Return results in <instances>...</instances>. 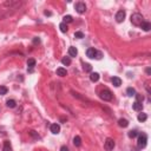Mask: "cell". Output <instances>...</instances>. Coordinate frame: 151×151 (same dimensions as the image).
Segmentation results:
<instances>
[{"instance_id": "obj_1", "label": "cell", "mask_w": 151, "mask_h": 151, "mask_svg": "<svg viewBox=\"0 0 151 151\" xmlns=\"http://www.w3.org/2000/svg\"><path fill=\"white\" fill-rule=\"evenodd\" d=\"M131 22L135 26H141L144 22V18H143V15L141 13H133L131 15Z\"/></svg>"}, {"instance_id": "obj_2", "label": "cell", "mask_w": 151, "mask_h": 151, "mask_svg": "<svg viewBox=\"0 0 151 151\" xmlns=\"http://www.w3.org/2000/svg\"><path fill=\"white\" fill-rule=\"evenodd\" d=\"M99 97L102 98L103 100H105V102H110V100H112V97H113V94H112V92L110 91V90L107 89H104L100 91V93H99Z\"/></svg>"}, {"instance_id": "obj_3", "label": "cell", "mask_w": 151, "mask_h": 151, "mask_svg": "<svg viewBox=\"0 0 151 151\" xmlns=\"http://www.w3.org/2000/svg\"><path fill=\"white\" fill-rule=\"evenodd\" d=\"M147 143H148V136L145 133H141V135H138V141H137V145L141 149L147 147Z\"/></svg>"}, {"instance_id": "obj_4", "label": "cell", "mask_w": 151, "mask_h": 151, "mask_svg": "<svg viewBox=\"0 0 151 151\" xmlns=\"http://www.w3.org/2000/svg\"><path fill=\"white\" fill-rule=\"evenodd\" d=\"M115 141L112 139V138H106V141L104 143V148H105V150L106 151H111L113 150V148H115Z\"/></svg>"}, {"instance_id": "obj_5", "label": "cell", "mask_w": 151, "mask_h": 151, "mask_svg": "<svg viewBox=\"0 0 151 151\" xmlns=\"http://www.w3.org/2000/svg\"><path fill=\"white\" fill-rule=\"evenodd\" d=\"M76 11H77L79 14L85 13V12H86V5H85L84 2H81V1L77 2V4H76Z\"/></svg>"}, {"instance_id": "obj_6", "label": "cell", "mask_w": 151, "mask_h": 151, "mask_svg": "<svg viewBox=\"0 0 151 151\" xmlns=\"http://www.w3.org/2000/svg\"><path fill=\"white\" fill-rule=\"evenodd\" d=\"M125 11H123V9H119L117 13H116V20H117V22H123L125 19Z\"/></svg>"}, {"instance_id": "obj_7", "label": "cell", "mask_w": 151, "mask_h": 151, "mask_svg": "<svg viewBox=\"0 0 151 151\" xmlns=\"http://www.w3.org/2000/svg\"><path fill=\"white\" fill-rule=\"evenodd\" d=\"M50 130H51V132L53 133V135H58V133L60 132V126L57 123H53V124H51V126H50Z\"/></svg>"}, {"instance_id": "obj_8", "label": "cell", "mask_w": 151, "mask_h": 151, "mask_svg": "<svg viewBox=\"0 0 151 151\" xmlns=\"http://www.w3.org/2000/svg\"><path fill=\"white\" fill-rule=\"evenodd\" d=\"M96 54H97V50L93 49V47H90V49H87V51H86V56L89 58H91V59L96 58Z\"/></svg>"}, {"instance_id": "obj_9", "label": "cell", "mask_w": 151, "mask_h": 151, "mask_svg": "<svg viewBox=\"0 0 151 151\" xmlns=\"http://www.w3.org/2000/svg\"><path fill=\"white\" fill-rule=\"evenodd\" d=\"M111 81L116 87H119L120 85H122V79H120L119 77H113V78L111 79Z\"/></svg>"}, {"instance_id": "obj_10", "label": "cell", "mask_w": 151, "mask_h": 151, "mask_svg": "<svg viewBox=\"0 0 151 151\" xmlns=\"http://www.w3.org/2000/svg\"><path fill=\"white\" fill-rule=\"evenodd\" d=\"M132 109L135 110V111H142V110H143V104H142V103L135 102L132 104Z\"/></svg>"}, {"instance_id": "obj_11", "label": "cell", "mask_w": 151, "mask_h": 151, "mask_svg": "<svg viewBox=\"0 0 151 151\" xmlns=\"http://www.w3.org/2000/svg\"><path fill=\"white\" fill-rule=\"evenodd\" d=\"M141 27H142V30L143 31H145V32H148V31H150V28H151V24L149 21H144L141 25Z\"/></svg>"}, {"instance_id": "obj_12", "label": "cell", "mask_w": 151, "mask_h": 151, "mask_svg": "<svg viewBox=\"0 0 151 151\" xmlns=\"http://www.w3.org/2000/svg\"><path fill=\"white\" fill-rule=\"evenodd\" d=\"M77 54H78V50L76 49V47H73V46H71V47L69 49V56H70V58L76 57Z\"/></svg>"}, {"instance_id": "obj_13", "label": "cell", "mask_w": 151, "mask_h": 151, "mask_svg": "<svg viewBox=\"0 0 151 151\" xmlns=\"http://www.w3.org/2000/svg\"><path fill=\"white\" fill-rule=\"evenodd\" d=\"M90 79H91V81L96 83V81L99 80V75H98L97 72H92V73L90 75Z\"/></svg>"}, {"instance_id": "obj_14", "label": "cell", "mask_w": 151, "mask_h": 151, "mask_svg": "<svg viewBox=\"0 0 151 151\" xmlns=\"http://www.w3.org/2000/svg\"><path fill=\"white\" fill-rule=\"evenodd\" d=\"M27 66H28V70H33V67L36 66V60L31 58V59H28L27 60Z\"/></svg>"}, {"instance_id": "obj_15", "label": "cell", "mask_w": 151, "mask_h": 151, "mask_svg": "<svg viewBox=\"0 0 151 151\" xmlns=\"http://www.w3.org/2000/svg\"><path fill=\"white\" fill-rule=\"evenodd\" d=\"M118 125H119L120 128H126V126L129 125V122L126 119H124V118H120V119L118 120Z\"/></svg>"}, {"instance_id": "obj_16", "label": "cell", "mask_w": 151, "mask_h": 151, "mask_svg": "<svg viewBox=\"0 0 151 151\" xmlns=\"http://www.w3.org/2000/svg\"><path fill=\"white\" fill-rule=\"evenodd\" d=\"M57 75L60 76V77H65L67 75V72L64 67H59V69H57Z\"/></svg>"}, {"instance_id": "obj_17", "label": "cell", "mask_w": 151, "mask_h": 151, "mask_svg": "<svg viewBox=\"0 0 151 151\" xmlns=\"http://www.w3.org/2000/svg\"><path fill=\"white\" fill-rule=\"evenodd\" d=\"M4 151H13L12 150V147H11V143L8 142V141H5L4 143V149H2Z\"/></svg>"}, {"instance_id": "obj_18", "label": "cell", "mask_w": 151, "mask_h": 151, "mask_svg": "<svg viewBox=\"0 0 151 151\" xmlns=\"http://www.w3.org/2000/svg\"><path fill=\"white\" fill-rule=\"evenodd\" d=\"M62 64L63 65H65V66H69V65L71 64V58L70 57H64L62 59Z\"/></svg>"}, {"instance_id": "obj_19", "label": "cell", "mask_w": 151, "mask_h": 151, "mask_svg": "<svg viewBox=\"0 0 151 151\" xmlns=\"http://www.w3.org/2000/svg\"><path fill=\"white\" fill-rule=\"evenodd\" d=\"M73 144H75L76 147H80V145H81V138H80L79 136H76V137L73 138Z\"/></svg>"}, {"instance_id": "obj_20", "label": "cell", "mask_w": 151, "mask_h": 151, "mask_svg": "<svg viewBox=\"0 0 151 151\" xmlns=\"http://www.w3.org/2000/svg\"><path fill=\"white\" fill-rule=\"evenodd\" d=\"M6 105H7L8 107H11V109H13V107H15L17 103H15V100H14V99H8V100L6 102Z\"/></svg>"}, {"instance_id": "obj_21", "label": "cell", "mask_w": 151, "mask_h": 151, "mask_svg": "<svg viewBox=\"0 0 151 151\" xmlns=\"http://www.w3.org/2000/svg\"><path fill=\"white\" fill-rule=\"evenodd\" d=\"M59 28H60V31H62L63 33H66L67 30H69V27H67V25L65 24V22H60V25H59Z\"/></svg>"}, {"instance_id": "obj_22", "label": "cell", "mask_w": 151, "mask_h": 151, "mask_svg": "<svg viewBox=\"0 0 151 151\" xmlns=\"http://www.w3.org/2000/svg\"><path fill=\"white\" fill-rule=\"evenodd\" d=\"M148 119V115L147 113H139V115H138V120H139V122H145V120Z\"/></svg>"}, {"instance_id": "obj_23", "label": "cell", "mask_w": 151, "mask_h": 151, "mask_svg": "<svg viewBox=\"0 0 151 151\" xmlns=\"http://www.w3.org/2000/svg\"><path fill=\"white\" fill-rule=\"evenodd\" d=\"M126 93H128V96H129V97H132V96H135V94H136V90L133 89V87H128V90H126Z\"/></svg>"}, {"instance_id": "obj_24", "label": "cell", "mask_w": 151, "mask_h": 151, "mask_svg": "<svg viewBox=\"0 0 151 151\" xmlns=\"http://www.w3.org/2000/svg\"><path fill=\"white\" fill-rule=\"evenodd\" d=\"M139 133L136 131V130H131V131H129V133H128V136H129L130 138H135V137H137Z\"/></svg>"}, {"instance_id": "obj_25", "label": "cell", "mask_w": 151, "mask_h": 151, "mask_svg": "<svg viewBox=\"0 0 151 151\" xmlns=\"http://www.w3.org/2000/svg\"><path fill=\"white\" fill-rule=\"evenodd\" d=\"M28 133H30V136H32V137L34 138V139H39V138H40V136L36 132V131H34V130H31V131H30Z\"/></svg>"}, {"instance_id": "obj_26", "label": "cell", "mask_w": 151, "mask_h": 151, "mask_svg": "<svg viewBox=\"0 0 151 151\" xmlns=\"http://www.w3.org/2000/svg\"><path fill=\"white\" fill-rule=\"evenodd\" d=\"M64 21L63 22H65V24H69V22H72V20H73V18H72L71 15H65V17H64Z\"/></svg>"}, {"instance_id": "obj_27", "label": "cell", "mask_w": 151, "mask_h": 151, "mask_svg": "<svg viewBox=\"0 0 151 151\" xmlns=\"http://www.w3.org/2000/svg\"><path fill=\"white\" fill-rule=\"evenodd\" d=\"M75 38H77V39H81V38H84V33H83V32H80V31L76 32V33H75Z\"/></svg>"}, {"instance_id": "obj_28", "label": "cell", "mask_w": 151, "mask_h": 151, "mask_svg": "<svg viewBox=\"0 0 151 151\" xmlns=\"http://www.w3.org/2000/svg\"><path fill=\"white\" fill-rule=\"evenodd\" d=\"M135 97H136V99H137L136 102H138V103H142L143 100H144V97H143L142 94H138V93H136V94H135Z\"/></svg>"}, {"instance_id": "obj_29", "label": "cell", "mask_w": 151, "mask_h": 151, "mask_svg": "<svg viewBox=\"0 0 151 151\" xmlns=\"http://www.w3.org/2000/svg\"><path fill=\"white\" fill-rule=\"evenodd\" d=\"M7 91H8V89H7L6 86H0V94H1V96H2V94H6Z\"/></svg>"}, {"instance_id": "obj_30", "label": "cell", "mask_w": 151, "mask_h": 151, "mask_svg": "<svg viewBox=\"0 0 151 151\" xmlns=\"http://www.w3.org/2000/svg\"><path fill=\"white\" fill-rule=\"evenodd\" d=\"M84 71L91 72V71H92V66H91L90 64H84Z\"/></svg>"}, {"instance_id": "obj_31", "label": "cell", "mask_w": 151, "mask_h": 151, "mask_svg": "<svg viewBox=\"0 0 151 151\" xmlns=\"http://www.w3.org/2000/svg\"><path fill=\"white\" fill-rule=\"evenodd\" d=\"M102 57H103L102 52H98V51H97V54H96V59H102Z\"/></svg>"}, {"instance_id": "obj_32", "label": "cell", "mask_w": 151, "mask_h": 151, "mask_svg": "<svg viewBox=\"0 0 151 151\" xmlns=\"http://www.w3.org/2000/svg\"><path fill=\"white\" fill-rule=\"evenodd\" d=\"M39 43H40L39 38H34V39H33V44H39Z\"/></svg>"}, {"instance_id": "obj_33", "label": "cell", "mask_w": 151, "mask_h": 151, "mask_svg": "<svg viewBox=\"0 0 151 151\" xmlns=\"http://www.w3.org/2000/svg\"><path fill=\"white\" fill-rule=\"evenodd\" d=\"M60 151H69V148L65 147V145H63V147L60 148Z\"/></svg>"}, {"instance_id": "obj_34", "label": "cell", "mask_w": 151, "mask_h": 151, "mask_svg": "<svg viewBox=\"0 0 151 151\" xmlns=\"http://www.w3.org/2000/svg\"><path fill=\"white\" fill-rule=\"evenodd\" d=\"M145 72H147L148 75H150V73H151V69H150V67H148L147 70H145Z\"/></svg>"}, {"instance_id": "obj_35", "label": "cell", "mask_w": 151, "mask_h": 151, "mask_svg": "<svg viewBox=\"0 0 151 151\" xmlns=\"http://www.w3.org/2000/svg\"><path fill=\"white\" fill-rule=\"evenodd\" d=\"M44 14H45V15H51V14H52V13H51V12H47V11H45V12H44Z\"/></svg>"}]
</instances>
